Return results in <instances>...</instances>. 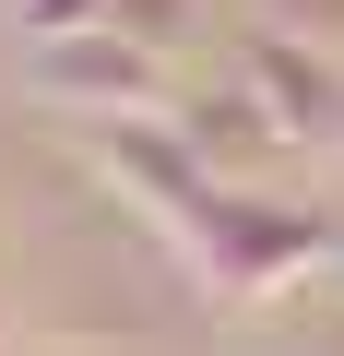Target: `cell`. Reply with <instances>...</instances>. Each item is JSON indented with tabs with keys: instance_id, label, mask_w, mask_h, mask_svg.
Segmentation results:
<instances>
[{
	"instance_id": "7a4b0ae2",
	"label": "cell",
	"mask_w": 344,
	"mask_h": 356,
	"mask_svg": "<svg viewBox=\"0 0 344 356\" xmlns=\"http://www.w3.org/2000/svg\"><path fill=\"white\" fill-rule=\"evenodd\" d=\"M24 72H36L60 107H95V119H166V107H179V48H142V36H119V24L36 36Z\"/></svg>"
},
{
	"instance_id": "8992f818",
	"label": "cell",
	"mask_w": 344,
	"mask_h": 356,
	"mask_svg": "<svg viewBox=\"0 0 344 356\" xmlns=\"http://www.w3.org/2000/svg\"><path fill=\"white\" fill-rule=\"evenodd\" d=\"M0 356H13V309H0Z\"/></svg>"
},
{
	"instance_id": "6da1fadb",
	"label": "cell",
	"mask_w": 344,
	"mask_h": 356,
	"mask_svg": "<svg viewBox=\"0 0 344 356\" xmlns=\"http://www.w3.org/2000/svg\"><path fill=\"white\" fill-rule=\"evenodd\" d=\"M166 119H179V143L214 166V178H238V191H273V178H297V166H320L297 131H285V107L226 60V72H202V83H179V107H166Z\"/></svg>"
},
{
	"instance_id": "3957f363",
	"label": "cell",
	"mask_w": 344,
	"mask_h": 356,
	"mask_svg": "<svg viewBox=\"0 0 344 356\" xmlns=\"http://www.w3.org/2000/svg\"><path fill=\"white\" fill-rule=\"evenodd\" d=\"M261 24H273V36H309V48L344 60V0H261Z\"/></svg>"
},
{
	"instance_id": "5b68a950",
	"label": "cell",
	"mask_w": 344,
	"mask_h": 356,
	"mask_svg": "<svg viewBox=\"0 0 344 356\" xmlns=\"http://www.w3.org/2000/svg\"><path fill=\"white\" fill-rule=\"evenodd\" d=\"M320 166H332V191H344V131H332V154H320Z\"/></svg>"
},
{
	"instance_id": "277c9868",
	"label": "cell",
	"mask_w": 344,
	"mask_h": 356,
	"mask_svg": "<svg viewBox=\"0 0 344 356\" xmlns=\"http://www.w3.org/2000/svg\"><path fill=\"white\" fill-rule=\"evenodd\" d=\"M0 13H13L24 48H36V36H72V24H83V0H0Z\"/></svg>"
}]
</instances>
